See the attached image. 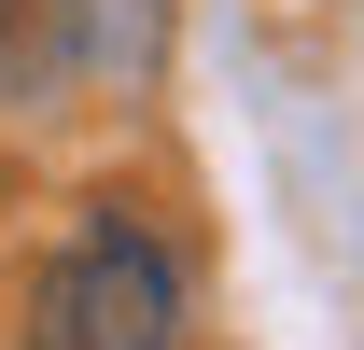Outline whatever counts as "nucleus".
Instances as JSON below:
<instances>
[{
	"mask_svg": "<svg viewBox=\"0 0 364 350\" xmlns=\"http://www.w3.org/2000/svg\"><path fill=\"white\" fill-rule=\"evenodd\" d=\"M196 336V280L140 211H85L28 280V350H182Z\"/></svg>",
	"mask_w": 364,
	"mask_h": 350,
	"instance_id": "obj_1",
	"label": "nucleus"
},
{
	"mask_svg": "<svg viewBox=\"0 0 364 350\" xmlns=\"http://www.w3.org/2000/svg\"><path fill=\"white\" fill-rule=\"evenodd\" d=\"M28 43H43V85L140 98L168 56V0H0V85L28 70Z\"/></svg>",
	"mask_w": 364,
	"mask_h": 350,
	"instance_id": "obj_2",
	"label": "nucleus"
}]
</instances>
